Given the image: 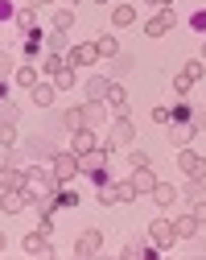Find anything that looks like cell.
<instances>
[{"mask_svg":"<svg viewBox=\"0 0 206 260\" xmlns=\"http://www.w3.org/2000/svg\"><path fill=\"white\" fill-rule=\"evenodd\" d=\"M21 190L29 199H46V194H58V178H54V170H25Z\"/></svg>","mask_w":206,"mask_h":260,"instance_id":"1","label":"cell"},{"mask_svg":"<svg viewBox=\"0 0 206 260\" xmlns=\"http://www.w3.org/2000/svg\"><path fill=\"white\" fill-rule=\"evenodd\" d=\"M132 137H136V124H132L128 116H120V120L112 124V137H103V141H99V149H103V153L124 149V145H132Z\"/></svg>","mask_w":206,"mask_h":260,"instance_id":"2","label":"cell"},{"mask_svg":"<svg viewBox=\"0 0 206 260\" xmlns=\"http://www.w3.org/2000/svg\"><path fill=\"white\" fill-rule=\"evenodd\" d=\"M79 174H91L95 186H99V182H108V153H103V149L79 153Z\"/></svg>","mask_w":206,"mask_h":260,"instance_id":"3","label":"cell"},{"mask_svg":"<svg viewBox=\"0 0 206 260\" xmlns=\"http://www.w3.org/2000/svg\"><path fill=\"white\" fill-rule=\"evenodd\" d=\"M178 170H182L190 182H206V157L194 153V149H182V153H178Z\"/></svg>","mask_w":206,"mask_h":260,"instance_id":"4","label":"cell"},{"mask_svg":"<svg viewBox=\"0 0 206 260\" xmlns=\"http://www.w3.org/2000/svg\"><path fill=\"white\" fill-rule=\"evenodd\" d=\"M99 252H103V232H95V227H87V232L79 236V244H75V256L91 260V256H99Z\"/></svg>","mask_w":206,"mask_h":260,"instance_id":"5","label":"cell"},{"mask_svg":"<svg viewBox=\"0 0 206 260\" xmlns=\"http://www.w3.org/2000/svg\"><path fill=\"white\" fill-rule=\"evenodd\" d=\"M149 236H153L157 252H169V244L178 240V236H174V223H169V219H153V223H149Z\"/></svg>","mask_w":206,"mask_h":260,"instance_id":"6","label":"cell"},{"mask_svg":"<svg viewBox=\"0 0 206 260\" xmlns=\"http://www.w3.org/2000/svg\"><path fill=\"white\" fill-rule=\"evenodd\" d=\"M75 174H79V153H54V178L71 182Z\"/></svg>","mask_w":206,"mask_h":260,"instance_id":"7","label":"cell"},{"mask_svg":"<svg viewBox=\"0 0 206 260\" xmlns=\"http://www.w3.org/2000/svg\"><path fill=\"white\" fill-rule=\"evenodd\" d=\"M174 25H178V17H174V9H161V13H157V17L149 21V25H145V34H149V38H165L169 29H174Z\"/></svg>","mask_w":206,"mask_h":260,"instance_id":"8","label":"cell"},{"mask_svg":"<svg viewBox=\"0 0 206 260\" xmlns=\"http://www.w3.org/2000/svg\"><path fill=\"white\" fill-rule=\"evenodd\" d=\"M29 203H33V199H29L25 190H5V199H0V211H5V215H21Z\"/></svg>","mask_w":206,"mask_h":260,"instance_id":"9","label":"cell"},{"mask_svg":"<svg viewBox=\"0 0 206 260\" xmlns=\"http://www.w3.org/2000/svg\"><path fill=\"white\" fill-rule=\"evenodd\" d=\"M194 133H198V124H194V120H174V128H169V141H174L178 149H186Z\"/></svg>","mask_w":206,"mask_h":260,"instance_id":"10","label":"cell"},{"mask_svg":"<svg viewBox=\"0 0 206 260\" xmlns=\"http://www.w3.org/2000/svg\"><path fill=\"white\" fill-rule=\"evenodd\" d=\"M25 252H29V256H54V244H50V236H42V232H29V236H25Z\"/></svg>","mask_w":206,"mask_h":260,"instance_id":"11","label":"cell"},{"mask_svg":"<svg viewBox=\"0 0 206 260\" xmlns=\"http://www.w3.org/2000/svg\"><path fill=\"white\" fill-rule=\"evenodd\" d=\"M198 232H202V223H198L194 215H182V219H174V236H178V240H198Z\"/></svg>","mask_w":206,"mask_h":260,"instance_id":"12","label":"cell"},{"mask_svg":"<svg viewBox=\"0 0 206 260\" xmlns=\"http://www.w3.org/2000/svg\"><path fill=\"white\" fill-rule=\"evenodd\" d=\"M91 62H99L95 42H83V46H75V50H71V67H91Z\"/></svg>","mask_w":206,"mask_h":260,"instance_id":"13","label":"cell"},{"mask_svg":"<svg viewBox=\"0 0 206 260\" xmlns=\"http://www.w3.org/2000/svg\"><path fill=\"white\" fill-rule=\"evenodd\" d=\"M21 182H25V170H17L13 161L0 166V190H21Z\"/></svg>","mask_w":206,"mask_h":260,"instance_id":"14","label":"cell"},{"mask_svg":"<svg viewBox=\"0 0 206 260\" xmlns=\"http://www.w3.org/2000/svg\"><path fill=\"white\" fill-rule=\"evenodd\" d=\"M132 186H136V194H153V186H157V178H153V170L145 166V170H132V178H128Z\"/></svg>","mask_w":206,"mask_h":260,"instance_id":"15","label":"cell"},{"mask_svg":"<svg viewBox=\"0 0 206 260\" xmlns=\"http://www.w3.org/2000/svg\"><path fill=\"white\" fill-rule=\"evenodd\" d=\"M149 256H157V244H141V240L124 244V260H149Z\"/></svg>","mask_w":206,"mask_h":260,"instance_id":"16","label":"cell"},{"mask_svg":"<svg viewBox=\"0 0 206 260\" xmlns=\"http://www.w3.org/2000/svg\"><path fill=\"white\" fill-rule=\"evenodd\" d=\"M91 149H99L95 145V133H91V128H79L75 141H71V153H91Z\"/></svg>","mask_w":206,"mask_h":260,"instance_id":"17","label":"cell"},{"mask_svg":"<svg viewBox=\"0 0 206 260\" xmlns=\"http://www.w3.org/2000/svg\"><path fill=\"white\" fill-rule=\"evenodd\" d=\"M132 21H136V9H132V5H116V9H112V25H116V29H128Z\"/></svg>","mask_w":206,"mask_h":260,"instance_id":"18","label":"cell"},{"mask_svg":"<svg viewBox=\"0 0 206 260\" xmlns=\"http://www.w3.org/2000/svg\"><path fill=\"white\" fill-rule=\"evenodd\" d=\"M29 100L38 104V108H46V104L54 100V87H50V83H33V87H29Z\"/></svg>","mask_w":206,"mask_h":260,"instance_id":"19","label":"cell"},{"mask_svg":"<svg viewBox=\"0 0 206 260\" xmlns=\"http://www.w3.org/2000/svg\"><path fill=\"white\" fill-rule=\"evenodd\" d=\"M108 104H112V108H116V112H120V116H124V112H128V91H124V87H116V83H112V87H108Z\"/></svg>","mask_w":206,"mask_h":260,"instance_id":"20","label":"cell"},{"mask_svg":"<svg viewBox=\"0 0 206 260\" xmlns=\"http://www.w3.org/2000/svg\"><path fill=\"white\" fill-rule=\"evenodd\" d=\"M17 25H21V34H38V9H21Z\"/></svg>","mask_w":206,"mask_h":260,"instance_id":"21","label":"cell"},{"mask_svg":"<svg viewBox=\"0 0 206 260\" xmlns=\"http://www.w3.org/2000/svg\"><path fill=\"white\" fill-rule=\"evenodd\" d=\"M108 87H112L108 79H99V75H95V79L87 83V100H95V104H99V100H108Z\"/></svg>","mask_w":206,"mask_h":260,"instance_id":"22","label":"cell"},{"mask_svg":"<svg viewBox=\"0 0 206 260\" xmlns=\"http://www.w3.org/2000/svg\"><path fill=\"white\" fill-rule=\"evenodd\" d=\"M153 199H157V207H169V203H178V190L165 186V182H157L153 186Z\"/></svg>","mask_w":206,"mask_h":260,"instance_id":"23","label":"cell"},{"mask_svg":"<svg viewBox=\"0 0 206 260\" xmlns=\"http://www.w3.org/2000/svg\"><path fill=\"white\" fill-rule=\"evenodd\" d=\"M83 124H87V128H95V124H103V104H95V100H91V104L83 108Z\"/></svg>","mask_w":206,"mask_h":260,"instance_id":"24","label":"cell"},{"mask_svg":"<svg viewBox=\"0 0 206 260\" xmlns=\"http://www.w3.org/2000/svg\"><path fill=\"white\" fill-rule=\"evenodd\" d=\"M71 25H75V13H71V9H58V13H54V34H66Z\"/></svg>","mask_w":206,"mask_h":260,"instance_id":"25","label":"cell"},{"mask_svg":"<svg viewBox=\"0 0 206 260\" xmlns=\"http://www.w3.org/2000/svg\"><path fill=\"white\" fill-rule=\"evenodd\" d=\"M95 50H99V58H116V54H120V42H116V38H99Z\"/></svg>","mask_w":206,"mask_h":260,"instance_id":"26","label":"cell"},{"mask_svg":"<svg viewBox=\"0 0 206 260\" xmlns=\"http://www.w3.org/2000/svg\"><path fill=\"white\" fill-rule=\"evenodd\" d=\"M62 124L71 128V133H79V128H87V124H83V108H71V112L62 116Z\"/></svg>","mask_w":206,"mask_h":260,"instance_id":"27","label":"cell"},{"mask_svg":"<svg viewBox=\"0 0 206 260\" xmlns=\"http://www.w3.org/2000/svg\"><path fill=\"white\" fill-rule=\"evenodd\" d=\"M0 145H5V149H13V145H17V128H13L9 120H0Z\"/></svg>","mask_w":206,"mask_h":260,"instance_id":"28","label":"cell"},{"mask_svg":"<svg viewBox=\"0 0 206 260\" xmlns=\"http://www.w3.org/2000/svg\"><path fill=\"white\" fill-rule=\"evenodd\" d=\"M116 203H136V186L132 182H120L116 186Z\"/></svg>","mask_w":206,"mask_h":260,"instance_id":"29","label":"cell"},{"mask_svg":"<svg viewBox=\"0 0 206 260\" xmlns=\"http://www.w3.org/2000/svg\"><path fill=\"white\" fill-rule=\"evenodd\" d=\"M54 87L71 91V87H75V71H71V67H66V71H58V75H54Z\"/></svg>","mask_w":206,"mask_h":260,"instance_id":"30","label":"cell"},{"mask_svg":"<svg viewBox=\"0 0 206 260\" xmlns=\"http://www.w3.org/2000/svg\"><path fill=\"white\" fill-rule=\"evenodd\" d=\"M29 157H54V149H50L46 141H38V137H33V141H29Z\"/></svg>","mask_w":206,"mask_h":260,"instance_id":"31","label":"cell"},{"mask_svg":"<svg viewBox=\"0 0 206 260\" xmlns=\"http://www.w3.org/2000/svg\"><path fill=\"white\" fill-rule=\"evenodd\" d=\"M66 67H71V58H62V54H50V58H46V71H54V75L66 71Z\"/></svg>","mask_w":206,"mask_h":260,"instance_id":"32","label":"cell"},{"mask_svg":"<svg viewBox=\"0 0 206 260\" xmlns=\"http://www.w3.org/2000/svg\"><path fill=\"white\" fill-rule=\"evenodd\" d=\"M190 87H194V79H190L186 71H182V75H174V91H178V95H186Z\"/></svg>","mask_w":206,"mask_h":260,"instance_id":"33","label":"cell"},{"mask_svg":"<svg viewBox=\"0 0 206 260\" xmlns=\"http://www.w3.org/2000/svg\"><path fill=\"white\" fill-rule=\"evenodd\" d=\"M17 83L33 87V83H38V71H33V67H21V71H17Z\"/></svg>","mask_w":206,"mask_h":260,"instance_id":"34","label":"cell"},{"mask_svg":"<svg viewBox=\"0 0 206 260\" xmlns=\"http://www.w3.org/2000/svg\"><path fill=\"white\" fill-rule=\"evenodd\" d=\"M128 161H132V170H145V166H149V153H141V149H132V153H128Z\"/></svg>","mask_w":206,"mask_h":260,"instance_id":"35","label":"cell"},{"mask_svg":"<svg viewBox=\"0 0 206 260\" xmlns=\"http://www.w3.org/2000/svg\"><path fill=\"white\" fill-rule=\"evenodd\" d=\"M0 120H9V124H17V104H9V100L0 104Z\"/></svg>","mask_w":206,"mask_h":260,"instance_id":"36","label":"cell"},{"mask_svg":"<svg viewBox=\"0 0 206 260\" xmlns=\"http://www.w3.org/2000/svg\"><path fill=\"white\" fill-rule=\"evenodd\" d=\"M75 203H79L75 190H58V207H75Z\"/></svg>","mask_w":206,"mask_h":260,"instance_id":"37","label":"cell"},{"mask_svg":"<svg viewBox=\"0 0 206 260\" xmlns=\"http://www.w3.org/2000/svg\"><path fill=\"white\" fill-rule=\"evenodd\" d=\"M190 215H194V219H198V223H202V227H206V199H198V203H194V211H190Z\"/></svg>","mask_w":206,"mask_h":260,"instance_id":"38","label":"cell"},{"mask_svg":"<svg viewBox=\"0 0 206 260\" xmlns=\"http://www.w3.org/2000/svg\"><path fill=\"white\" fill-rule=\"evenodd\" d=\"M38 46H42L38 34H25V54H38Z\"/></svg>","mask_w":206,"mask_h":260,"instance_id":"39","label":"cell"},{"mask_svg":"<svg viewBox=\"0 0 206 260\" xmlns=\"http://www.w3.org/2000/svg\"><path fill=\"white\" fill-rule=\"evenodd\" d=\"M186 194H190V203H198V199H206V194H202V182H190V190H186Z\"/></svg>","mask_w":206,"mask_h":260,"instance_id":"40","label":"cell"},{"mask_svg":"<svg viewBox=\"0 0 206 260\" xmlns=\"http://www.w3.org/2000/svg\"><path fill=\"white\" fill-rule=\"evenodd\" d=\"M190 25L198 29V34H206V13H194V17H190Z\"/></svg>","mask_w":206,"mask_h":260,"instance_id":"41","label":"cell"},{"mask_svg":"<svg viewBox=\"0 0 206 260\" xmlns=\"http://www.w3.org/2000/svg\"><path fill=\"white\" fill-rule=\"evenodd\" d=\"M153 124H169V108H153Z\"/></svg>","mask_w":206,"mask_h":260,"instance_id":"42","label":"cell"},{"mask_svg":"<svg viewBox=\"0 0 206 260\" xmlns=\"http://www.w3.org/2000/svg\"><path fill=\"white\" fill-rule=\"evenodd\" d=\"M116 71H132V58L128 54H116Z\"/></svg>","mask_w":206,"mask_h":260,"instance_id":"43","label":"cell"},{"mask_svg":"<svg viewBox=\"0 0 206 260\" xmlns=\"http://www.w3.org/2000/svg\"><path fill=\"white\" fill-rule=\"evenodd\" d=\"M9 17H17V13H13V5H9V0H0V21H9Z\"/></svg>","mask_w":206,"mask_h":260,"instance_id":"44","label":"cell"},{"mask_svg":"<svg viewBox=\"0 0 206 260\" xmlns=\"http://www.w3.org/2000/svg\"><path fill=\"white\" fill-rule=\"evenodd\" d=\"M9 71H13V58H9V54H0V75H9Z\"/></svg>","mask_w":206,"mask_h":260,"instance_id":"45","label":"cell"},{"mask_svg":"<svg viewBox=\"0 0 206 260\" xmlns=\"http://www.w3.org/2000/svg\"><path fill=\"white\" fill-rule=\"evenodd\" d=\"M5 100H9V83L0 79V104H5Z\"/></svg>","mask_w":206,"mask_h":260,"instance_id":"46","label":"cell"},{"mask_svg":"<svg viewBox=\"0 0 206 260\" xmlns=\"http://www.w3.org/2000/svg\"><path fill=\"white\" fill-rule=\"evenodd\" d=\"M33 5H54V0H33Z\"/></svg>","mask_w":206,"mask_h":260,"instance_id":"47","label":"cell"},{"mask_svg":"<svg viewBox=\"0 0 206 260\" xmlns=\"http://www.w3.org/2000/svg\"><path fill=\"white\" fill-rule=\"evenodd\" d=\"M0 256H5V236H0Z\"/></svg>","mask_w":206,"mask_h":260,"instance_id":"48","label":"cell"},{"mask_svg":"<svg viewBox=\"0 0 206 260\" xmlns=\"http://www.w3.org/2000/svg\"><path fill=\"white\" fill-rule=\"evenodd\" d=\"M149 5H169V0H149Z\"/></svg>","mask_w":206,"mask_h":260,"instance_id":"49","label":"cell"},{"mask_svg":"<svg viewBox=\"0 0 206 260\" xmlns=\"http://www.w3.org/2000/svg\"><path fill=\"white\" fill-rule=\"evenodd\" d=\"M202 58H206V42H202Z\"/></svg>","mask_w":206,"mask_h":260,"instance_id":"50","label":"cell"},{"mask_svg":"<svg viewBox=\"0 0 206 260\" xmlns=\"http://www.w3.org/2000/svg\"><path fill=\"white\" fill-rule=\"evenodd\" d=\"M99 5H108V0H99Z\"/></svg>","mask_w":206,"mask_h":260,"instance_id":"51","label":"cell"}]
</instances>
